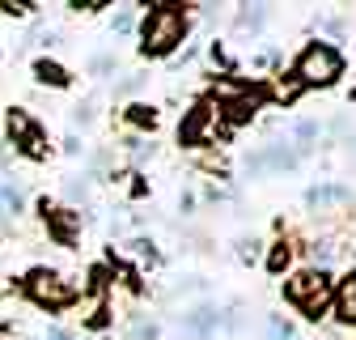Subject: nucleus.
<instances>
[{"instance_id":"11","label":"nucleus","mask_w":356,"mask_h":340,"mask_svg":"<svg viewBox=\"0 0 356 340\" xmlns=\"http://www.w3.org/2000/svg\"><path fill=\"white\" fill-rule=\"evenodd\" d=\"M343 196H348V187H314V192H309L305 200L314 204V208H323V204H331V200H343Z\"/></svg>"},{"instance_id":"4","label":"nucleus","mask_w":356,"mask_h":340,"mask_svg":"<svg viewBox=\"0 0 356 340\" xmlns=\"http://www.w3.org/2000/svg\"><path fill=\"white\" fill-rule=\"evenodd\" d=\"M26 293L47 311H64L68 302H76V285H68L60 272H47V268H34L26 277Z\"/></svg>"},{"instance_id":"1","label":"nucleus","mask_w":356,"mask_h":340,"mask_svg":"<svg viewBox=\"0 0 356 340\" xmlns=\"http://www.w3.org/2000/svg\"><path fill=\"white\" fill-rule=\"evenodd\" d=\"M187 34V9L183 5H153L140 26V52L145 56H170Z\"/></svg>"},{"instance_id":"17","label":"nucleus","mask_w":356,"mask_h":340,"mask_svg":"<svg viewBox=\"0 0 356 340\" xmlns=\"http://www.w3.org/2000/svg\"><path fill=\"white\" fill-rule=\"evenodd\" d=\"M115 30H119V34H127V30H131V17H127V13H119V17H115Z\"/></svg>"},{"instance_id":"12","label":"nucleus","mask_w":356,"mask_h":340,"mask_svg":"<svg viewBox=\"0 0 356 340\" xmlns=\"http://www.w3.org/2000/svg\"><path fill=\"white\" fill-rule=\"evenodd\" d=\"M267 340H293V327L280 315H272V319H267Z\"/></svg>"},{"instance_id":"18","label":"nucleus","mask_w":356,"mask_h":340,"mask_svg":"<svg viewBox=\"0 0 356 340\" xmlns=\"http://www.w3.org/2000/svg\"><path fill=\"white\" fill-rule=\"evenodd\" d=\"M47 340H72V336H68V332H60V327H56V332H51V336H47Z\"/></svg>"},{"instance_id":"13","label":"nucleus","mask_w":356,"mask_h":340,"mask_svg":"<svg viewBox=\"0 0 356 340\" xmlns=\"http://www.w3.org/2000/svg\"><path fill=\"white\" fill-rule=\"evenodd\" d=\"M127 115H131V123H140V128H153V119H157V115H153V107H145V102H136Z\"/></svg>"},{"instance_id":"16","label":"nucleus","mask_w":356,"mask_h":340,"mask_svg":"<svg viewBox=\"0 0 356 340\" xmlns=\"http://www.w3.org/2000/svg\"><path fill=\"white\" fill-rule=\"evenodd\" d=\"M284 260H289V247L280 242V247H276V255H272V272H280V268H284Z\"/></svg>"},{"instance_id":"7","label":"nucleus","mask_w":356,"mask_h":340,"mask_svg":"<svg viewBox=\"0 0 356 340\" xmlns=\"http://www.w3.org/2000/svg\"><path fill=\"white\" fill-rule=\"evenodd\" d=\"M331 298H335V315H339V323H356V268L339 281V289H331Z\"/></svg>"},{"instance_id":"3","label":"nucleus","mask_w":356,"mask_h":340,"mask_svg":"<svg viewBox=\"0 0 356 340\" xmlns=\"http://www.w3.org/2000/svg\"><path fill=\"white\" fill-rule=\"evenodd\" d=\"M284 298L305 315V319H318L323 311H327V302H331V277L318 268H309V272H297L289 285H284Z\"/></svg>"},{"instance_id":"14","label":"nucleus","mask_w":356,"mask_h":340,"mask_svg":"<svg viewBox=\"0 0 356 340\" xmlns=\"http://www.w3.org/2000/svg\"><path fill=\"white\" fill-rule=\"evenodd\" d=\"M51 230L60 234V242H72V222H68V217H60V212H51Z\"/></svg>"},{"instance_id":"2","label":"nucleus","mask_w":356,"mask_h":340,"mask_svg":"<svg viewBox=\"0 0 356 340\" xmlns=\"http://www.w3.org/2000/svg\"><path fill=\"white\" fill-rule=\"evenodd\" d=\"M301 85H335L343 77V56L331 47V42H309V47L297 56L293 64Z\"/></svg>"},{"instance_id":"5","label":"nucleus","mask_w":356,"mask_h":340,"mask_svg":"<svg viewBox=\"0 0 356 340\" xmlns=\"http://www.w3.org/2000/svg\"><path fill=\"white\" fill-rule=\"evenodd\" d=\"M9 137H13V145L26 157H42V153H47V137H42V128L26 111H9Z\"/></svg>"},{"instance_id":"10","label":"nucleus","mask_w":356,"mask_h":340,"mask_svg":"<svg viewBox=\"0 0 356 340\" xmlns=\"http://www.w3.org/2000/svg\"><path fill=\"white\" fill-rule=\"evenodd\" d=\"M0 212H5V217H17V212H22V192L17 187H0Z\"/></svg>"},{"instance_id":"6","label":"nucleus","mask_w":356,"mask_h":340,"mask_svg":"<svg viewBox=\"0 0 356 340\" xmlns=\"http://www.w3.org/2000/svg\"><path fill=\"white\" fill-rule=\"evenodd\" d=\"M289 166H297V153L284 149V145H272V149H263V153H254V157L246 162V175H263V170H289Z\"/></svg>"},{"instance_id":"15","label":"nucleus","mask_w":356,"mask_h":340,"mask_svg":"<svg viewBox=\"0 0 356 340\" xmlns=\"http://www.w3.org/2000/svg\"><path fill=\"white\" fill-rule=\"evenodd\" d=\"M157 336V323H136L131 327V340H153Z\"/></svg>"},{"instance_id":"9","label":"nucleus","mask_w":356,"mask_h":340,"mask_svg":"<svg viewBox=\"0 0 356 340\" xmlns=\"http://www.w3.org/2000/svg\"><path fill=\"white\" fill-rule=\"evenodd\" d=\"M34 77H38L42 85H56V90H64V85L72 81V77H68V68H60L56 60H38V64H34Z\"/></svg>"},{"instance_id":"8","label":"nucleus","mask_w":356,"mask_h":340,"mask_svg":"<svg viewBox=\"0 0 356 340\" xmlns=\"http://www.w3.org/2000/svg\"><path fill=\"white\" fill-rule=\"evenodd\" d=\"M216 323H220V315H216L212 307H200V311H191V315L183 319V327H187L191 336H200V340H208V336L216 332Z\"/></svg>"}]
</instances>
